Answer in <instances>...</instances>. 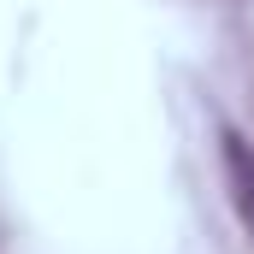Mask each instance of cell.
<instances>
[{
	"label": "cell",
	"mask_w": 254,
	"mask_h": 254,
	"mask_svg": "<svg viewBox=\"0 0 254 254\" xmlns=\"http://www.w3.org/2000/svg\"><path fill=\"white\" fill-rule=\"evenodd\" d=\"M219 160H225L231 207H237V219H243V231H249V243H254V142L237 136V130H225L219 136Z\"/></svg>",
	"instance_id": "1"
}]
</instances>
